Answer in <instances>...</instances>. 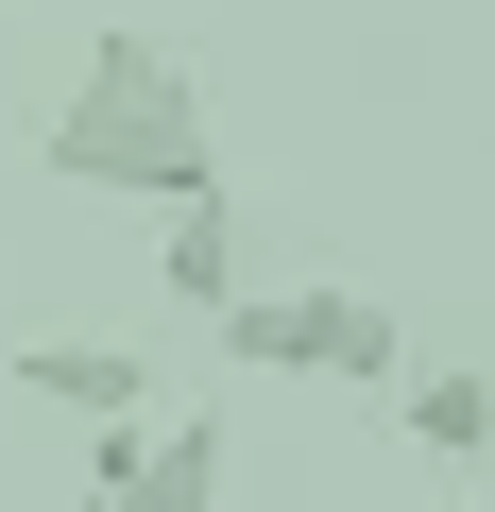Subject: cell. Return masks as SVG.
I'll return each instance as SVG.
<instances>
[{
	"label": "cell",
	"mask_w": 495,
	"mask_h": 512,
	"mask_svg": "<svg viewBox=\"0 0 495 512\" xmlns=\"http://www.w3.org/2000/svg\"><path fill=\"white\" fill-rule=\"evenodd\" d=\"M69 512H120V495H69Z\"/></svg>",
	"instance_id": "cell-7"
},
{
	"label": "cell",
	"mask_w": 495,
	"mask_h": 512,
	"mask_svg": "<svg viewBox=\"0 0 495 512\" xmlns=\"http://www.w3.org/2000/svg\"><path fill=\"white\" fill-rule=\"evenodd\" d=\"M205 342H222L239 376H325V291H257V274H239V291L205 308Z\"/></svg>",
	"instance_id": "cell-4"
},
{
	"label": "cell",
	"mask_w": 495,
	"mask_h": 512,
	"mask_svg": "<svg viewBox=\"0 0 495 512\" xmlns=\"http://www.w3.org/2000/svg\"><path fill=\"white\" fill-rule=\"evenodd\" d=\"M35 171H52V188H137V205L205 188V171H222L205 69H188L171 35H103V52L69 69V103L35 120Z\"/></svg>",
	"instance_id": "cell-1"
},
{
	"label": "cell",
	"mask_w": 495,
	"mask_h": 512,
	"mask_svg": "<svg viewBox=\"0 0 495 512\" xmlns=\"http://www.w3.org/2000/svg\"><path fill=\"white\" fill-rule=\"evenodd\" d=\"M393 410H410V444H427V461H461V478H478V444H495V376H478V342H461V359H393Z\"/></svg>",
	"instance_id": "cell-5"
},
{
	"label": "cell",
	"mask_w": 495,
	"mask_h": 512,
	"mask_svg": "<svg viewBox=\"0 0 495 512\" xmlns=\"http://www.w3.org/2000/svg\"><path fill=\"white\" fill-rule=\"evenodd\" d=\"M18 393H52V410H154V359H120V342H18Z\"/></svg>",
	"instance_id": "cell-6"
},
{
	"label": "cell",
	"mask_w": 495,
	"mask_h": 512,
	"mask_svg": "<svg viewBox=\"0 0 495 512\" xmlns=\"http://www.w3.org/2000/svg\"><path fill=\"white\" fill-rule=\"evenodd\" d=\"M427 512H478V495H427Z\"/></svg>",
	"instance_id": "cell-8"
},
{
	"label": "cell",
	"mask_w": 495,
	"mask_h": 512,
	"mask_svg": "<svg viewBox=\"0 0 495 512\" xmlns=\"http://www.w3.org/2000/svg\"><path fill=\"white\" fill-rule=\"evenodd\" d=\"M86 495H120V512H222V427L188 410H103V461H86Z\"/></svg>",
	"instance_id": "cell-2"
},
{
	"label": "cell",
	"mask_w": 495,
	"mask_h": 512,
	"mask_svg": "<svg viewBox=\"0 0 495 512\" xmlns=\"http://www.w3.org/2000/svg\"><path fill=\"white\" fill-rule=\"evenodd\" d=\"M154 291H171V325H205V308L239 291V188H222V171L171 188V222H154Z\"/></svg>",
	"instance_id": "cell-3"
}]
</instances>
